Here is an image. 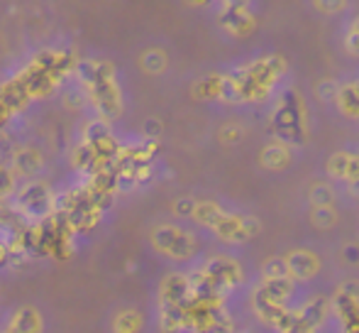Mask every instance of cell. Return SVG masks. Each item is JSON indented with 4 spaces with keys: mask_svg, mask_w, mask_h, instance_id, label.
Masks as SVG:
<instances>
[{
    "mask_svg": "<svg viewBox=\"0 0 359 333\" xmlns=\"http://www.w3.org/2000/svg\"><path fill=\"white\" fill-rule=\"evenodd\" d=\"M262 162H264L269 169H281L286 162H288V150L286 145L276 143V145H269V148L262 152Z\"/></svg>",
    "mask_w": 359,
    "mask_h": 333,
    "instance_id": "5",
    "label": "cell"
},
{
    "mask_svg": "<svg viewBox=\"0 0 359 333\" xmlns=\"http://www.w3.org/2000/svg\"><path fill=\"white\" fill-rule=\"evenodd\" d=\"M311 199L316 206H330L332 204V189L325 184H316L311 189Z\"/></svg>",
    "mask_w": 359,
    "mask_h": 333,
    "instance_id": "7",
    "label": "cell"
},
{
    "mask_svg": "<svg viewBox=\"0 0 359 333\" xmlns=\"http://www.w3.org/2000/svg\"><path fill=\"white\" fill-rule=\"evenodd\" d=\"M347 189H350L352 196H357V199H359V176H357V179H352V181H347Z\"/></svg>",
    "mask_w": 359,
    "mask_h": 333,
    "instance_id": "11",
    "label": "cell"
},
{
    "mask_svg": "<svg viewBox=\"0 0 359 333\" xmlns=\"http://www.w3.org/2000/svg\"><path fill=\"white\" fill-rule=\"evenodd\" d=\"M225 27L232 34H247L255 27V20L247 13V8H237V5H227V18H225Z\"/></svg>",
    "mask_w": 359,
    "mask_h": 333,
    "instance_id": "4",
    "label": "cell"
},
{
    "mask_svg": "<svg viewBox=\"0 0 359 333\" xmlns=\"http://www.w3.org/2000/svg\"><path fill=\"white\" fill-rule=\"evenodd\" d=\"M318 5V10L327 15H335V13H342L347 8V0H313Z\"/></svg>",
    "mask_w": 359,
    "mask_h": 333,
    "instance_id": "8",
    "label": "cell"
},
{
    "mask_svg": "<svg viewBox=\"0 0 359 333\" xmlns=\"http://www.w3.org/2000/svg\"><path fill=\"white\" fill-rule=\"evenodd\" d=\"M286 267H288V272H291V275L303 277V280H306V277L316 275L318 260H316V255H313V252L296 250V252H291V255L286 257Z\"/></svg>",
    "mask_w": 359,
    "mask_h": 333,
    "instance_id": "3",
    "label": "cell"
},
{
    "mask_svg": "<svg viewBox=\"0 0 359 333\" xmlns=\"http://www.w3.org/2000/svg\"><path fill=\"white\" fill-rule=\"evenodd\" d=\"M337 93H340V86L335 81H330V79L318 86V96H320V98H337Z\"/></svg>",
    "mask_w": 359,
    "mask_h": 333,
    "instance_id": "10",
    "label": "cell"
},
{
    "mask_svg": "<svg viewBox=\"0 0 359 333\" xmlns=\"http://www.w3.org/2000/svg\"><path fill=\"white\" fill-rule=\"evenodd\" d=\"M345 49L352 54V57H359V18H355L350 22L345 32Z\"/></svg>",
    "mask_w": 359,
    "mask_h": 333,
    "instance_id": "6",
    "label": "cell"
},
{
    "mask_svg": "<svg viewBox=\"0 0 359 333\" xmlns=\"http://www.w3.org/2000/svg\"><path fill=\"white\" fill-rule=\"evenodd\" d=\"M154 240L161 250L169 252V255H174V257H186V255H191V250H194L191 235L184 233L181 228H174V226H161V228H156Z\"/></svg>",
    "mask_w": 359,
    "mask_h": 333,
    "instance_id": "1",
    "label": "cell"
},
{
    "mask_svg": "<svg viewBox=\"0 0 359 333\" xmlns=\"http://www.w3.org/2000/svg\"><path fill=\"white\" fill-rule=\"evenodd\" d=\"M330 174L337 176V179L352 181L359 176V155H350V152H337L335 157L330 159Z\"/></svg>",
    "mask_w": 359,
    "mask_h": 333,
    "instance_id": "2",
    "label": "cell"
},
{
    "mask_svg": "<svg viewBox=\"0 0 359 333\" xmlns=\"http://www.w3.org/2000/svg\"><path fill=\"white\" fill-rule=\"evenodd\" d=\"M313 218H316L318 226H332L335 223V211H332L330 206H318V209L313 211Z\"/></svg>",
    "mask_w": 359,
    "mask_h": 333,
    "instance_id": "9",
    "label": "cell"
}]
</instances>
